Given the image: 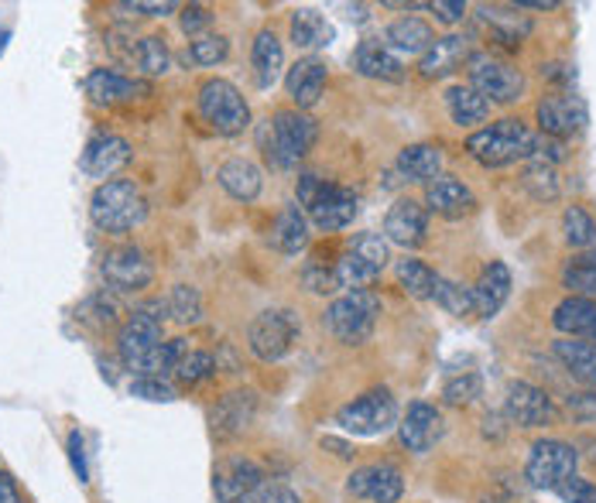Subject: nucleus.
Segmentation results:
<instances>
[{"label":"nucleus","mask_w":596,"mask_h":503,"mask_svg":"<svg viewBox=\"0 0 596 503\" xmlns=\"http://www.w3.org/2000/svg\"><path fill=\"white\" fill-rule=\"evenodd\" d=\"M295 192H299V206L305 209L309 223L326 230V233L346 230L349 223L357 220V212H360V199H357L354 189L326 182V178L312 175V171L299 175V189Z\"/></svg>","instance_id":"1"},{"label":"nucleus","mask_w":596,"mask_h":503,"mask_svg":"<svg viewBox=\"0 0 596 503\" xmlns=\"http://www.w3.org/2000/svg\"><path fill=\"white\" fill-rule=\"evenodd\" d=\"M90 220L103 233H130L148 220V199L127 178H114V182H100L90 196Z\"/></svg>","instance_id":"2"},{"label":"nucleus","mask_w":596,"mask_h":503,"mask_svg":"<svg viewBox=\"0 0 596 503\" xmlns=\"http://www.w3.org/2000/svg\"><path fill=\"white\" fill-rule=\"evenodd\" d=\"M535 144L539 134L532 127H524L521 120H498L477 134L467 137V151L473 161H480L483 168H504L514 161H529L535 158Z\"/></svg>","instance_id":"3"},{"label":"nucleus","mask_w":596,"mask_h":503,"mask_svg":"<svg viewBox=\"0 0 596 503\" xmlns=\"http://www.w3.org/2000/svg\"><path fill=\"white\" fill-rule=\"evenodd\" d=\"M377 315H380V298L370 292V287H354V292H346L326 305L323 329L343 346H360L370 339Z\"/></svg>","instance_id":"4"},{"label":"nucleus","mask_w":596,"mask_h":503,"mask_svg":"<svg viewBox=\"0 0 596 503\" xmlns=\"http://www.w3.org/2000/svg\"><path fill=\"white\" fill-rule=\"evenodd\" d=\"M196 111L223 137H237L251 127V106L230 80H206L196 96Z\"/></svg>","instance_id":"5"},{"label":"nucleus","mask_w":596,"mask_h":503,"mask_svg":"<svg viewBox=\"0 0 596 503\" xmlns=\"http://www.w3.org/2000/svg\"><path fill=\"white\" fill-rule=\"evenodd\" d=\"M302 336V322L292 308H264L248 326V346L261 364L285 359Z\"/></svg>","instance_id":"6"},{"label":"nucleus","mask_w":596,"mask_h":503,"mask_svg":"<svg viewBox=\"0 0 596 503\" xmlns=\"http://www.w3.org/2000/svg\"><path fill=\"white\" fill-rule=\"evenodd\" d=\"M336 425L349 436H384L398 425V401L388 387H374L336 411Z\"/></svg>","instance_id":"7"},{"label":"nucleus","mask_w":596,"mask_h":503,"mask_svg":"<svg viewBox=\"0 0 596 503\" xmlns=\"http://www.w3.org/2000/svg\"><path fill=\"white\" fill-rule=\"evenodd\" d=\"M320 140V124L302 111H278L271 120V148L268 158H274L278 168H295Z\"/></svg>","instance_id":"8"},{"label":"nucleus","mask_w":596,"mask_h":503,"mask_svg":"<svg viewBox=\"0 0 596 503\" xmlns=\"http://www.w3.org/2000/svg\"><path fill=\"white\" fill-rule=\"evenodd\" d=\"M467 76H470V90H477L487 103H517L524 96V76L521 69L494 59V55H483L473 52L467 62Z\"/></svg>","instance_id":"9"},{"label":"nucleus","mask_w":596,"mask_h":503,"mask_svg":"<svg viewBox=\"0 0 596 503\" xmlns=\"http://www.w3.org/2000/svg\"><path fill=\"white\" fill-rule=\"evenodd\" d=\"M576 449L563 439H539L524 462V480L535 490H558L569 476H576Z\"/></svg>","instance_id":"10"},{"label":"nucleus","mask_w":596,"mask_h":503,"mask_svg":"<svg viewBox=\"0 0 596 503\" xmlns=\"http://www.w3.org/2000/svg\"><path fill=\"white\" fill-rule=\"evenodd\" d=\"M100 277H103V284L111 287V292L127 295V292H142V287H148L155 281V268L145 258V250L124 243V247H114V250L103 254Z\"/></svg>","instance_id":"11"},{"label":"nucleus","mask_w":596,"mask_h":503,"mask_svg":"<svg viewBox=\"0 0 596 503\" xmlns=\"http://www.w3.org/2000/svg\"><path fill=\"white\" fill-rule=\"evenodd\" d=\"M504 415L517 428H545L555 421L558 411L542 387H535L529 380H511L508 394H504Z\"/></svg>","instance_id":"12"},{"label":"nucleus","mask_w":596,"mask_h":503,"mask_svg":"<svg viewBox=\"0 0 596 503\" xmlns=\"http://www.w3.org/2000/svg\"><path fill=\"white\" fill-rule=\"evenodd\" d=\"M346 493L370 503H398L405 496V476L391 462H370L354 470V476L346 480Z\"/></svg>","instance_id":"13"},{"label":"nucleus","mask_w":596,"mask_h":503,"mask_svg":"<svg viewBox=\"0 0 596 503\" xmlns=\"http://www.w3.org/2000/svg\"><path fill=\"white\" fill-rule=\"evenodd\" d=\"M535 117H539V127L545 137H555V140H566V137H576L589 114H586V103L579 96H566V93H552L545 99H539L535 106Z\"/></svg>","instance_id":"14"},{"label":"nucleus","mask_w":596,"mask_h":503,"mask_svg":"<svg viewBox=\"0 0 596 503\" xmlns=\"http://www.w3.org/2000/svg\"><path fill=\"white\" fill-rule=\"evenodd\" d=\"M429 237V209L415 199H398L388 216H384V240L395 243V247H405V250H415L422 247Z\"/></svg>","instance_id":"15"},{"label":"nucleus","mask_w":596,"mask_h":503,"mask_svg":"<svg viewBox=\"0 0 596 503\" xmlns=\"http://www.w3.org/2000/svg\"><path fill=\"white\" fill-rule=\"evenodd\" d=\"M442 431H446V425H442L439 408H436V405H426V401L408 405V411H405L401 421H398V439H401V446H405L408 452H415V455H426L429 449H436L439 439H442Z\"/></svg>","instance_id":"16"},{"label":"nucleus","mask_w":596,"mask_h":503,"mask_svg":"<svg viewBox=\"0 0 596 503\" xmlns=\"http://www.w3.org/2000/svg\"><path fill=\"white\" fill-rule=\"evenodd\" d=\"M258 486H264V470L254 459H243V455L223 459L217 465V473H213V493H217L220 503L248 500Z\"/></svg>","instance_id":"17"},{"label":"nucleus","mask_w":596,"mask_h":503,"mask_svg":"<svg viewBox=\"0 0 596 503\" xmlns=\"http://www.w3.org/2000/svg\"><path fill=\"white\" fill-rule=\"evenodd\" d=\"M258 415V394L254 390H230L217 401V408L209 411V425H213L217 439H237L243 436Z\"/></svg>","instance_id":"18"},{"label":"nucleus","mask_w":596,"mask_h":503,"mask_svg":"<svg viewBox=\"0 0 596 503\" xmlns=\"http://www.w3.org/2000/svg\"><path fill=\"white\" fill-rule=\"evenodd\" d=\"M326 80H330V69L323 59H315V55H305L299 59L292 69H289V76H285V90L295 103V111L309 114L315 103L323 99V90H326Z\"/></svg>","instance_id":"19"},{"label":"nucleus","mask_w":596,"mask_h":503,"mask_svg":"<svg viewBox=\"0 0 596 503\" xmlns=\"http://www.w3.org/2000/svg\"><path fill=\"white\" fill-rule=\"evenodd\" d=\"M127 161H130V144L117 134H96L83 151V171L90 178H107V182H114V175L127 168Z\"/></svg>","instance_id":"20"},{"label":"nucleus","mask_w":596,"mask_h":503,"mask_svg":"<svg viewBox=\"0 0 596 503\" xmlns=\"http://www.w3.org/2000/svg\"><path fill=\"white\" fill-rule=\"evenodd\" d=\"M151 86L142 80H127L114 69H93L86 76V96L96 106H117V103H130V99H142L148 96Z\"/></svg>","instance_id":"21"},{"label":"nucleus","mask_w":596,"mask_h":503,"mask_svg":"<svg viewBox=\"0 0 596 503\" xmlns=\"http://www.w3.org/2000/svg\"><path fill=\"white\" fill-rule=\"evenodd\" d=\"M470 292H473V315L494 318L504 308L508 295H511V271H508V264L504 261H490L480 271V277H477V284L470 287Z\"/></svg>","instance_id":"22"},{"label":"nucleus","mask_w":596,"mask_h":503,"mask_svg":"<svg viewBox=\"0 0 596 503\" xmlns=\"http://www.w3.org/2000/svg\"><path fill=\"white\" fill-rule=\"evenodd\" d=\"M477 21L490 31V39L501 42V45H508V49H517V45L532 34V18L521 14L514 4H511V8L480 4V8H477Z\"/></svg>","instance_id":"23"},{"label":"nucleus","mask_w":596,"mask_h":503,"mask_svg":"<svg viewBox=\"0 0 596 503\" xmlns=\"http://www.w3.org/2000/svg\"><path fill=\"white\" fill-rule=\"evenodd\" d=\"M426 206L446 220H463L477 209V196L470 192V186H463L460 178L452 175H439L436 182L426 186Z\"/></svg>","instance_id":"24"},{"label":"nucleus","mask_w":596,"mask_h":503,"mask_svg":"<svg viewBox=\"0 0 596 503\" xmlns=\"http://www.w3.org/2000/svg\"><path fill=\"white\" fill-rule=\"evenodd\" d=\"M470 39L463 34H446V39H436V45L422 55L418 62V76L422 80H442L449 72L463 69L470 62Z\"/></svg>","instance_id":"25"},{"label":"nucleus","mask_w":596,"mask_h":503,"mask_svg":"<svg viewBox=\"0 0 596 503\" xmlns=\"http://www.w3.org/2000/svg\"><path fill=\"white\" fill-rule=\"evenodd\" d=\"M552 326L566 339L596 343V298H579V295L563 298L552 312Z\"/></svg>","instance_id":"26"},{"label":"nucleus","mask_w":596,"mask_h":503,"mask_svg":"<svg viewBox=\"0 0 596 503\" xmlns=\"http://www.w3.org/2000/svg\"><path fill=\"white\" fill-rule=\"evenodd\" d=\"M384 45H388L395 55H426L436 45V31L429 21L422 18H398L384 31Z\"/></svg>","instance_id":"27"},{"label":"nucleus","mask_w":596,"mask_h":503,"mask_svg":"<svg viewBox=\"0 0 596 503\" xmlns=\"http://www.w3.org/2000/svg\"><path fill=\"white\" fill-rule=\"evenodd\" d=\"M217 182H220V189H223L230 199H237V202H254V199L261 196V189H264V175H261V168H258L254 161H248V158H230V161L220 165Z\"/></svg>","instance_id":"28"},{"label":"nucleus","mask_w":596,"mask_h":503,"mask_svg":"<svg viewBox=\"0 0 596 503\" xmlns=\"http://www.w3.org/2000/svg\"><path fill=\"white\" fill-rule=\"evenodd\" d=\"M354 69L364 80H380V83H401L405 80L401 59L384 42H360L354 52Z\"/></svg>","instance_id":"29"},{"label":"nucleus","mask_w":596,"mask_h":503,"mask_svg":"<svg viewBox=\"0 0 596 503\" xmlns=\"http://www.w3.org/2000/svg\"><path fill=\"white\" fill-rule=\"evenodd\" d=\"M552 353L558 364L566 367V374L583 384V387H596V343L589 339H555Z\"/></svg>","instance_id":"30"},{"label":"nucleus","mask_w":596,"mask_h":503,"mask_svg":"<svg viewBox=\"0 0 596 503\" xmlns=\"http://www.w3.org/2000/svg\"><path fill=\"white\" fill-rule=\"evenodd\" d=\"M309 216L299 202H289L282 212H278V220L271 227V243L282 250V254L295 258L302 254V250L309 247Z\"/></svg>","instance_id":"31"},{"label":"nucleus","mask_w":596,"mask_h":503,"mask_svg":"<svg viewBox=\"0 0 596 503\" xmlns=\"http://www.w3.org/2000/svg\"><path fill=\"white\" fill-rule=\"evenodd\" d=\"M251 65H254V80H258L261 90H271L278 83V76H282L285 49H282V42H278V34L271 28L258 31V39L251 45Z\"/></svg>","instance_id":"32"},{"label":"nucleus","mask_w":596,"mask_h":503,"mask_svg":"<svg viewBox=\"0 0 596 503\" xmlns=\"http://www.w3.org/2000/svg\"><path fill=\"white\" fill-rule=\"evenodd\" d=\"M398 171L408 178V182H436L442 171V151L436 144H408V148L398 155Z\"/></svg>","instance_id":"33"},{"label":"nucleus","mask_w":596,"mask_h":503,"mask_svg":"<svg viewBox=\"0 0 596 503\" xmlns=\"http://www.w3.org/2000/svg\"><path fill=\"white\" fill-rule=\"evenodd\" d=\"M446 111L456 127H477L490 117V103L470 86H449L446 90Z\"/></svg>","instance_id":"34"},{"label":"nucleus","mask_w":596,"mask_h":503,"mask_svg":"<svg viewBox=\"0 0 596 503\" xmlns=\"http://www.w3.org/2000/svg\"><path fill=\"white\" fill-rule=\"evenodd\" d=\"M395 277H398V284H401L405 295H411V298H418V302H432L436 284H439L442 274H436L426 261H418V258H408V254H405L401 261H395Z\"/></svg>","instance_id":"35"},{"label":"nucleus","mask_w":596,"mask_h":503,"mask_svg":"<svg viewBox=\"0 0 596 503\" xmlns=\"http://www.w3.org/2000/svg\"><path fill=\"white\" fill-rule=\"evenodd\" d=\"M333 34H336L333 24L320 11H312V8L292 11V42L299 49H309V52L326 49V45H333Z\"/></svg>","instance_id":"36"},{"label":"nucleus","mask_w":596,"mask_h":503,"mask_svg":"<svg viewBox=\"0 0 596 503\" xmlns=\"http://www.w3.org/2000/svg\"><path fill=\"white\" fill-rule=\"evenodd\" d=\"M563 287H569V295L579 298H596V247L579 250L563 268Z\"/></svg>","instance_id":"37"},{"label":"nucleus","mask_w":596,"mask_h":503,"mask_svg":"<svg viewBox=\"0 0 596 503\" xmlns=\"http://www.w3.org/2000/svg\"><path fill=\"white\" fill-rule=\"evenodd\" d=\"M521 186H524V192H529L532 199H539V202H552V199H558V171H555V165H545V161H529L524 165V171H521Z\"/></svg>","instance_id":"38"},{"label":"nucleus","mask_w":596,"mask_h":503,"mask_svg":"<svg viewBox=\"0 0 596 503\" xmlns=\"http://www.w3.org/2000/svg\"><path fill=\"white\" fill-rule=\"evenodd\" d=\"M165 312L179 322V326H196V322H202V298L192 284H175L165 298Z\"/></svg>","instance_id":"39"},{"label":"nucleus","mask_w":596,"mask_h":503,"mask_svg":"<svg viewBox=\"0 0 596 503\" xmlns=\"http://www.w3.org/2000/svg\"><path fill=\"white\" fill-rule=\"evenodd\" d=\"M563 237L573 250H589L596 247V220L583 206H566L563 212Z\"/></svg>","instance_id":"40"},{"label":"nucleus","mask_w":596,"mask_h":503,"mask_svg":"<svg viewBox=\"0 0 596 503\" xmlns=\"http://www.w3.org/2000/svg\"><path fill=\"white\" fill-rule=\"evenodd\" d=\"M134 62H137V69L145 72V76H165V72L171 69V52H168L161 34H148V39L137 42Z\"/></svg>","instance_id":"41"},{"label":"nucleus","mask_w":596,"mask_h":503,"mask_svg":"<svg viewBox=\"0 0 596 503\" xmlns=\"http://www.w3.org/2000/svg\"><path fill=\"white\" fill-rule=\"evenodd\" d=\"M217 356L213 353H206V349H186V356L175 364V377H179L182 384H189V387H196V384H202V380H209V377H217Z\"/></svg>","instance_id":"42"},{"label":"nucleus","mask_w":596,"mask_h":503,"mask_svg":"<svg viewBox=\"0 0 596 503\" xmlns=\"http://www.w3.org/2000/svg\"><path fill=\"white\" fill-rule=\"evenodd\" d=\"M349 254L360 258L367 268H374L380 274L384 268H388V261H391V243L384 240L380 233H357L354 243H349Z\"/></svg>","instance_id":"43"},{"label":"nucleus","mask_w":596,"mask_h":503,"mask_svg":"<svg viewBox=\"0 0 596 503\" xmlns=\"http://www.w3.org/2000/svg\"><path fill=\"white\" fill-rule=\"evenodd\" d=\"M432 302H436L439 308H446L449 315H473V292H470L467 284H460V281L439 277Z\"/></svg>","instance_id":"44"},{"label":"nucleus","mask_w":596,"mask_h":503,"mask_svg":"<svg viewBox=\"0 0 596 503\" xmlns=\"http://www.w3.org/2000/svg\"><path fill=\"white\" fill-rule=\"evenodd\" d=\"M230 55V42L223 39V34H199V39L189 45L186 59L192 65H217Z\"/></svg>","instance_id":"45"},{"label":"nucleus","mask_w":596,"mask_h":503,"mask_svg":"<svg viewBox=\"0 0 596 503\" xmlns=\"http://www.w3.org/2000/svg\"><path fill=\"white\" fill-rule=\"evenodd\" d=\"M80 318L90 322L96 329H107L117 322V302H111L107 295H93L83 308H80Z\"/></svg>","instance_id":"46"},{"label":"nucleus","mask_w":596,"mask_h":503,"mask_svg":"<svg viewBox=\"0 0 596 503\" xmlns=\"http://www.w3.org/2000/svg\"><path fill=\"white\" fill-rule=\"evenodd\" d=\"M130 394H134V398H142V401H155V405L175 401V390L161 377H134L130 380Z\"/></svg>","instance_id":"47"},{"label":"nucleus","mask_w":596,"mask_h":503,"mask_svg":"<svg viewBox=\"0 0 596 503\" xmlns=\"http://www.w3.org/2000/svg\"><path fill=\"white\" fill-rule=\"evenodd\" d=\"M480 390H483L480 377H477V374H463V377H456V380L446 384L442 398H446L449 405H470V401L480 398Z\"/></svg>","instance_id":"48"},{"label":"nucleus","mask_w":596,"mask_h":503,"mask_svg":"<svg viewBox=\"0 0 596 503\" xmlns=\"http://www.w3.org/2000/svg\"><path fill=\"white\" fill-rule=\"evenodd\" d=\"M302 281H305V287H309V292H315V295H336V292H339L336 271H323L320 264L305 268Z\"/></svg>","instance_id":"49"},{"label":"nucleus","mask_w":596,"mask_h":503,"mask_svg":"<svg viewBox=\"0 0 596 503\" xmlns=\"http://www.w3.org/2000/svg\"><path fill=\"white\" fill-rule=\"evenodd\" d=\"M240 503H302L299 500V493L292 490V486H282V483H264V486H258L248 500H240Z\"/></svg>","instance_id":"50"},{"label":"nucleus","mask_w":596,"mask_h":503,"mask_svg":"<svg viewBox=\"0 0 596 503\" xmlns=\"http://www.w3.org/2000/svg\"><path fill=\"white\" fill-rule=\"evenodd\" d=\"M558 496L566 503H596V483H589L583 476H569L563 486H558Z\"/></svg>","instance_id":"51"},{"label":"nucleus","mask_w":596,"mask_h":503,"mask_svg":"<svg viewBox=\"0 0 596 503\" xmlns=\"http://www.w3.org/2000/svg\"><path fill=\"white\" fill-rule=\"evenodd\" d=\"M566 408H569V415L579 418V421H596V387H586V390H579V394H569Z\"/></svg>","instance_id":"52"},{"label":"nucleus","mask_w":596,"mask_h":503,"mask_svg":"<svg viewBox=\"0 0 596 503\" xmlns=\"http://www.w3.org/2000/svg\"><path fill=\"white\" fill-rule=\"evenodd\" d=\"M179 21H182V31H186V34H196V39H199V34H206V28L213 24V14H209L202 4H186L182 14H179Z\"/></svg>","instance_id":"53"},{"label":"nucleus","mask_w":596,"mask_h":503,"mask_svg":"<svg viewBox=\"0 0 596 503\" xmlns=\"http://www.w3.org/2000/svg\"><path fill=\"white\" fill-rule=\"evenodd\" d=\"M429 11H432L442 24H460L470 8L463 4V0H436V4H429Z\"/></svg>","instance_id":"54"},{"label":"nucleus","mask_w":596,"mask_h":503,"mask_svg":"<svg viewBox=\"0 0 596 503\" xmlns=\"http://www.w3.org/2000/svg\"><path fill=\"white\" fill-rule=\"evenodd\" d=\"M69 459H73V470H76L80 483H86V480H90V470H86V455H83V436H80V431H73V436H69Z\"/></svg>","instance_id":"55"},{"label":"nucleus","mask_w":596,"mask_h":503,"mask_svg":"<svg viewBox=\"0 0 596 503\" xmlns=\"http://www.w3.org/2000/svg\"><path fill=\"white\" fill-rule=\"evenodd\" d=\"M124 11H137V14H148V18H165L171 11H179V4H171V0H161V4H121Z\"/></svg>","instance_id":"56"},{"label":"nucleus","mask_w":596,"mask_h":503,"mask_svg":"<svg viewBox=\"0 0 596 503\" xmlns=\"http://www.w3.org/2000/svg\"><path fill=\"white\" fill-rule=\"evenodd\" d=\"M0 503H24V496H21L11 473H0Z\"/></svg>","instance_id":"57"},{"label":"nucleus","mask_w":596,"mask_h":503,"mask_svg":"<svg viewBox=\"0 0 596 503\" xmlns=\"http://www.w3.org/2000/svg\"><path fill=\"white\" fill-rule=\"evenodd\" d=\"M323 449H336V455L349 459V449H346L343 442H336V439H323Z\"/></svg>","instance_id":"58"}]
</instances>
